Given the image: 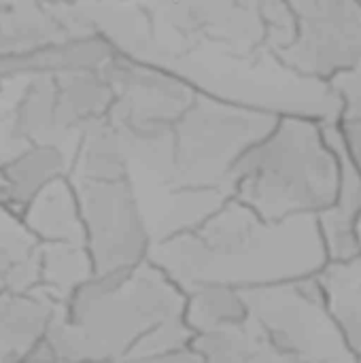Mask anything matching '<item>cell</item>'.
Segmentation results:
<instances>
[{"mask_svg": "<svg viewBox=\"0 0 361 363\" xmlns=\"http://www.w3.org/2000/svg\"><path fill=\"white\" fill-rule=\"evenodd\" d=\"M149 259L187 294L206 283L247 291L317 277L330 255L319 217L270 221L230 196L196 230L153 242Z\"/></svg>", "mask_w": 361, "mask_h": 363, "instance_id": "obj_1", "label": "cell"}, {"mask_svg": "<svg viewBox=\"0 0 361 363\" xmlns=\"http://www.w3.org/2000/svg\"><path fill=\"white\" fill-rule=\"evenodd\" d=\"M187 294L151 259L94 274L64 304L47 332L60 363H123L166 319L185 315Z\"/></svg>", "mask_w": 361, "mask_h": 363, "instance_id": "obj_2", "label": "cell"}, {"mask_svg": "<svg viewBox=\"0 0 361 363\" xmlns=\"http://www.w3.org/2000/svg\"><path fill=\"white\" fill-rule=\"evenodd\" d=\"M340 179L332 119L281 113L234 168L230 194L270 221L321 217L336 204Z\"/></svg>", "mask_w": 361, "mask_h": 363, "instance_id": "obj_3", "label": "cell"}, {"mask_svg": "<svg viewBox=\"0 0 361 363\" xmlns=\"http://www.w3.org/2000/svg\"><path fill=\"white\" fill-rule=\"evenodd\" d=\"M104 72L115 87L109 119L126 138L130 157H138L166 185L172 172V132L202 89L126 49L106 64Z\"/></svg>", "mask_w": 361, "mask_h": 363, "instance_id": "obj_4", "label": "cell"}, {"mask_svg": "<svg viewBox=\"0 0 361 363\" xmlns=\"http://www.w3.org/2000/svg\"><path fill=\"white\" fill-rule=\"evenodd\" d=\"M281 113L200 91L172 132L168 189H226L245 153L279 121Z\"/></svg>", "mask_w": 361, "mask_h": 363, "instance_id": "obj_5", "label": "cell"}, {"mask_svg": "<svg viewBox=\"0 0 361 363\" xmlns=\"http://www.w3.org/2000/svg\"><path fill=\"white\" fill-rule=\"evenodd\" d=\"M251 317L300 363H360L328 308L319 277L247 289Z\"/></svg>", "mask_w": 361, "mask_h": 363, "instance_id": "obj_6", "label": "cell"}, {"mask_svg": "<svg viewBox=\"0 0 361 363\" xmlns=\"http://www.w3.org/2000/svg\"><path fill=\"white\" fill-rule=\"evenodd\" d=\"M85 225V247L96 274L130 270L151 255L153 230L140 208L132 177L121 181H74Z\"/></svg>", "mask_w": 361, "mask_h": 363, "instance_id": "obj_7", "label": "cell"}, {"mask_svg": "<svg viewBox=\"0 0 361 363\" xmlns=\"http://www.w3.org/2000/svg\"><path fill=\"white\" fill-rule=\"evenodd\" d=\"M294 40L274 53L287 70L332 83L361 60V0H289Z\"/></svg>", "mask_w": 361, "mask_h": 363, "instance_id": "obj_8", "label": "cell"}, {"mask_svg": "<svg viewBox=\"0 0 361 363\" xmlns=\"http://www.w3.org/2000/svg\"><path fill=\"white\" fill-rule=\"evenodd\" d=\"M70 174L66 153L53 143H30L0 160V208L23 219L34 198L55 179Z\"/></svg>", "mask_w": 361, "mask_h": 363, "instance_id": "obj_9", "label": "cell"}, {"mask_svg": "<svg viewBox=\"0 0 361 363\" xmlns=\"http://www.w3.org/2000/svg\"><path fill=\"white\" fill-rule=\"evenodd\" d=\"M62 304L40 289L0 296V363L21 359L53 325Z\"/></svg>", "mask_w": 361, "mask_h": 363, "instance_id": "obj_10", "label": "cell"}, {"mask_svg": "<svg viewBox=\"0 0 361 363\" xmlns=\"http://www.w3.org/2000/svg\"><path fill=\"white\" fill-rule=\"evenodd\" d=\"M21 221L40 245H85L79 191L70 174L49 183L28 206Z\"/></svg>", "mask_w": 361, "mask_h": 363, "instance_id": "obj_11", "label": "cell"}, {"mask_svg": "<svg viewBox=\"0 0 361 363\" xmlns=\"http://www.w3.org/2000/svg\"><path fill=\"white\" fill-rule=\"evenodd\" d=\"M115 87L102 70H74L57 74V130L83 132L111 115Z\"/></svg>", "mask_w": 361, "mask_h": 363, "instance_id": "obj_12", "label": "cell"}, {"mask_svg": "<svg viewBox=\"0 0 361 363\" xmlns=\"http://www.w3.org/2000/svg\"><path fill=\"white\" fill-rule=\"evenodd\" d=\"M130 160L126 138L106 117L79 132L77 151L70 160V179L94 183L130 179Z\"/></svg>", "mask_w": 361, "mask_h": 363, "instance_id": "obj_13", "label": "cell"}, {"mask_svg": "<svg viewBox=\"0 0 361 363\" xmlns=\"http://www.w3.org/2000/svg\"><path fill=\"white\" fill-rule=\"evenodd\" d=\"M332 132L340 151L343 179H340L338 200L328 213L319 217V225L330 259H351L360 255L357 221L361 217V174L340 140L336 119H332Z\"/></svg>", "mask_w": 361, "mask_h": 363, "instance_id": "obj_14", "label": "cell"}, {"mask_svg": "<svg viewBox=\"0 0 361 363\" xmlns=\"http://www.w3.org/2000/svg\"><path fill=\"white\" fill-rule=\"evenodd\" d=\"M40 285V242L21 219L0 208V296L30 294Z\"/></svg>", "mask_w": 361, "mask_h": 363, "instance_id": "obj_15", "label": "cell"}, {"mask_svg": "<svg viewBox=\"0 0 361 363\" xmlns=\"http://www.w3.org/2000/svg\"><path fill=\"white\" fill-rule=\"evenodd\" d=\"M317 277L328 308L355 355L361 357V255L351 259H330Z\"/></svg>", "mask_w": 361, "mask_h": 363, "instance_id": "obj_16", "label": "cell"}, {"mask_svg": "<svg viewBox=\"0 0 361 363\" xmlns=\"http://www.w3.org/2000/svg\"><path fill=\"white\" fill-rule=\"evenodd\" d=\"M249 319L251 308L243 289L223 283H206L187 291L185 321L194 336L202 332L236 328Z\"/></svg>", "mask_w": 361, "mask_h": 363, "instance_id": "obj_17", "label": "cell"}, {"mask_svg": "<svg viewBox=\"0 0 361 363\" xmlns=\"http://www.w3.org/2000/svg\"><path fill=\"white\" fill-rule=\"evenodd\" d=\"M96 274L91 255L85 245L53 242L40 245V285L57 304H66L68 298Z\"/></svg>", "mask_w": 361, "mask_h": 363, "instance_id": "obj_18", "label": "cell"}, {"mask_svg": "<svg viewBox=\"0 0 361 363\" xmlns=\"http://www.w3.org/2000/svg\"><path fill=\"white\" fill-rule=\"evenodd\" d=\"M57 130V74L32 77L13 108V140L43 143V134Z\"/></svg>", "mask_w": 361, "mask_h": 363, "instance_id": "obj_19", "label": "cell"}, {"mask_svg": "<svg viewBox=\"0 0 361 363\" xmlns=\"http://www.w3.org/2000/svg\"><path fill=\"white\" fill-rule=\"evenodd\" d=\"M257 334L260 325L251 317L236 328L196 334L191 347L200 353L204 363H251Z\"/></svg>", "mask_w": 361, "mask_h": 363, "instance_id": "obj_20", "label": "cell"}, {"mask_svg": "<svg viewBox=\"0 0 361 363\" xmlns=\"http://www.w3.org/2000/svg\"><path fill=\"white\" fill-rule=\"evenodd\" d=\"M194 342V332L185 321V315L166 319L164 323L155 325L132 351L128 359L134 357H149V355H162L170 351H179L185 347H191ZM126 359V362H128Z\"/></svg>", "mask_w": 361, "mask_h": 363, "instance_id": "obj_21", "label": "cell"}, {"mask_svg": "<svg viewBox=\"0 0 361 363\" xmlns=\"http://www.w3.org/2000/svg\"><path fill=\"white\" fill-rule=\"evenodd\" d=\"M330 91L338 104L336 119L361 123V60L330 83Z\"/></svg>", "mask_w": 361, "mask_h": 363, "instance_id": "obj_22", "label": "cell"}, {"mask_svg": "<svg viewBox=\"0 0 361 363\" xmlns=\"http://www.w3.org/2000/svg\"><path fill=\"white\" fill-rule=\"evenodd\" d=\"M336 125H338L340 140H343L351 162L355 164L357 172L361 174V123L347 121V119H336Z\"/></svg>", "mask_w": 361, "mask_h": 363, "instance_id": "obj_23", "label": "cell"}, {"mask_svg": "<svg viewBox=\"0 0 361 363\" xmlns=\"http://www.w3.org/2000/svg\"><path fill=\"white\" fill-rule=\"evenodd\" d=\"M123 363H204L200 353L194 347H185L179 351L162 353V355H149V357H134Z\"/></svg>", "mask_w": 361, "mask_h": 363, "instance_id": "obj_24", "label": "cell"}, {"mask_svg": "<svg viewBox=\"0 0 361 363\" xmlns=\"http://www.w3.org/2000/svg\"><path fill=\"white\" fill-rule=\"evenodd\" d=\"M357 245H360V255H361V217L357 221Z\"/></svg>", "mask_w": 361, "mask_h": 363, "instance_id": "obj_25", "label": "cell"}, {"mask_svg": "<svg viewBox=\"0 0 361 363\" xmlns=\"http://www.w3.org/2000/svg\"><path fill=\"white\" fill-rule=\"evenodd\" d=\"M77 363H98V362H77Z\"/></svg>", "mask_w": 361, "mask_h": 363, "instance_id": "obj_26", "label": "cell"}, {"mask_svg": "<svg viewBox=\"0 0 361 363\" xmlns=\"http://www.w3.org/2000/svg\"><path fill=\"white\" fill-rule=\"evenodd\" d=\"M360 363H361V357H360Z\"/></svg>", "mask_w": 361, "mask_h": 363, "instance_id": "obj_27", "label": "cell"}]
</instances>
